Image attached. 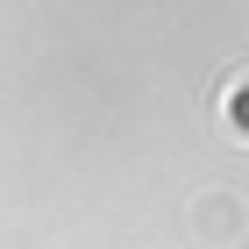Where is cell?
I'll list each match as a JSON object with an SVG mask.
<instances>
[{
    "label": "cell",
    "instance_id": "7a4b0ae2",
    "mask_svg": "<svg viewBox=\"0 0 249 249\" xmlns=\"http://www.w3.org/2000/svg\"><path fill=\"white\" fill-rule=\"evenodd\" d=\"M221 128L249 150V71H235L228 86H221Z\"/></svg>",
    "mask_w": 249,
    "mask_h": 249
},
{
    "label": "cell",
    "instance_id": "6da1fadb",
    "mask_svg": "<svg viewBox=\"0 0 249 249\" xmlns=\"http://www.w3.org/2000/svg\"><path fill=\"white\" fill-rule=\"evenodd\" d=\"M242 228H249V207L235 199V192H199V199H192V235H199L207 249L242 242Z\"/></svg>",
    "mask_w": 249,
    "mask_h": 249
}]
</instances>
